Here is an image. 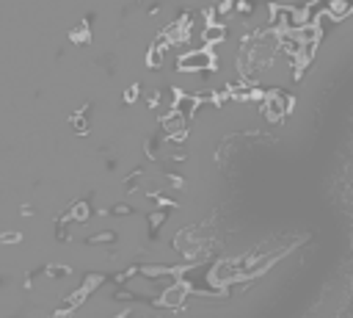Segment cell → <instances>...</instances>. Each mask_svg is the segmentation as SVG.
I'll use <instances>...</instances> for the list:
<instances>
[{
    "label": "cell",
    "instance_id": "cell-1",
    "mask_svg": "<svg viewBox=\"0 0 353 318\" xmlns=\"http://www.w3.org/2000/svg\"><path fill=\"white\" fill-rule=\"evenodd\" d=\"M177 70L185 75H201V72L218 70V58L213 50H191V53L177 58Z\"/></svg>",
    "mask_w": 353,
    "mask_h": 318
},
{
    "label": "cell",
    "instance_id": "cell-2",
    "mask_svg": "<svg viewBox=\"0 0 353 318\" xmlns=\"http://www.w3.org/2000/svg\"><path fill=\"white\" fill-rule=\"evenodd\" d=\"M287 111H290V97H287L284 89H276V92L265 94V100H262V116L268 122L279 125V122L287 116Z\"/></svg>",
    "mask_w": 353,
    "mask_h": 318
}]
</instances>
